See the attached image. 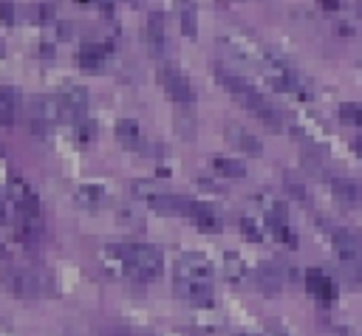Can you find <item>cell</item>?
<instances>
[{"instance_id": "30bf717a", "label": "cell", "mask_w": 362, "mask_h": 336, "mask_svg": "<svg viewBox=\"0 0 362 336\" xmlns=\"http://www.w3.org/2000/svg\"><path fill=\"white\" fill-rule=\"evenodd\" d=\"M305 291H308L317 302H322V305H331V302L337 299V285H334V280H331L325 271H320V268H308V271H305Z\"/></svg>"}, {"instance_id": "ba28073f", "label": "cell", "mask_w": 362, "mask_h": 336, "mask_svg": "<svg viewBox=\"0 0 362 336\" xmlns=\"http://www.w3.org/2000/svg\"><path fill=\"white\" fill-rule=\"evenodd\" d=\"M99 263H102V271L113 280H127L130 277V263L124 257V243H110L99 251Z\"/></svg>"}, {"instance_id": "ffe728a7", "label": "cell", "mask_w": 362, "mask_h": 336, "mask_svg": "<svg viewBox=\"0 0 362 336\" xmlns=\"http://www.w3.org/2000/svg\"><path fill=\"white\" fill-rule=\"evenodd\" d=\"M175 8H178V20H181V34L195 40V34H198V6H195V0H175Z\"/></svg>"}, {"instance_id": "83f0119b", "label": "cell", "mask_w": 362, "mask_h": 336, "mask_svg": "<svg viewBox=\"0 0 362 336\" xmlns=\"http://www.w3.org/2000/svg\"><path fill=\"white\" fill-rule=\"evenodd\" d=\"M266 226H269V232H272L280 243H286V246H291V248L297 246V234L288 229V223H266Z\"/></svg>"}, {"instance_id": "4fadbf2b", "label": "cell", "mask_w": 362, "mask_h": 336, "mask_svg": "<svg viewBox=\"0 0 362 336\" xmlns=\"http://www.w3.org/2000/svg\"><path fill=\"white\" fill-rule=\"evenodd\" d=\"M255 203L260 206L266 223H288V209H286L283 198H277V195H272V192H260V195L255 198Z\"/></svg>"}, {"instance_id": "f1b7e54d", "label": "cell", "mask_w": 362, "mask_h": 336, "mask_svg": "<svg viewBox=\"0 0 362 336\" xmlns=\"http://www.w3.org/2000/svg\"><path fill=\"white\" fill-rule=\"evenodd\" d=\"M240 232H243L252 243H260V240H263V229H260L252 217H240Z\"/></svg>"}, {"instance_id": "277c9868", "label": "cell", "mask_w": 362, "mask_h": 336, "mask_svg": "<svg viewBox=\"0 0 362 336\" xmlns=\"http://www.w3.org/2000/svg\"><path fill=\"white\" fill-rule=\"evenodd\" d=\"M59 113H62V121H79L85 119V110H88V88L85 85H65L59 90Z\"/></svg>"}, {"instance_id": "74e56055", "label": "cell", "mask_w": 362, "mask_h": 336, "mask_svg": "<svg viewBox=\"0 0 362 336\" xmlns=\"http://www.w3.org/2000/svg\"><path fill=\"white\" fill-rule=\"evenodd\" d=\"M0 254H3V246H0Z\"/></svg>"}, {"instance_id": "4316f807", "label": "cell", "mask_w": 362, "mask_h": 336, "mask_svg": "<svg viewBox=\"0 0 362 336\" xmlns=\"http://www.w3.org/2000/svg\"><path fill=\"white\" fill-rule=\"evenodd\" d=\"M339 119H342L345 124H351V127H362V107L345 102V104H339Z\"/></svg>"}, {"instance_id": "2e32d148", "label": "cell", "mask_w": 362, "mask_h": 336, "mask_svg": "<svg viewBox=\"0 0 362 336\" xmlns=\"http://www.w3.org/2000/svg\"><path fill=\"white\" fill-rule=\"evenodd\" d=\"M107 54H110V48H107L105 42H82V45H79V51H76V65L96 71V68H102V65H105Z\"/></svg>"}, {"instance_id": "9c48e42d", "label": "cell", "mask_w": 362, "mask_h": 336, "mask_svg": "<svg viewBox=\"0 0 362 336\" xmlns=\"http://www.w3.org/2000/svg\"><path fill=\"white\" fill-rule=\"evenodd\" d=\"M209 274L212 263L198 251H187L175 260V280H209Z\"/></svg>"}, {"instance_id": "7c38bea8", "label": "cell", "mask_w": 362, "mask_h": 336, "mask_svg": "<svg viewBox=\"0 0 362 336\" xmlns=\"http://www.w3.org/2000/svg\"><path fill=\"white\" fill-rule=\"evenodd\" d=\"M14 232L23 243H37L42 237V220H40V212H23V209H14Z\"/></svg>"}, {"instance_id": "7402d4cb", "label": "cell", "mask_w": 362, "mask_h": 336, "mask_svg": "<svg viewBox=\"0 0 362 336\" xmlns=\"http://www.w3.org/2000/svg\"><path fill=\"white\" fill-rule=\"evenodd\" d=\"M130 192H133V198H136V200L147 203L150 209H153V206L167 195V192H164L161 186H156L153 181H133V184H130Z\"/></svg>"}, {"instance_id": "d6a6232c", "label": "cell", "mask_w": 362, "mask_h": 336, "mask_svg": "<svg viewBox=\"0 0 362 336\" xmlns=\"http://www.w3.org/2000/svg\"><path fill=\"white\" fill-rule=\"evenodd\" d=\"M320 3H322L325 11H337L339 8V0H320Z\"/></svg>"}, {"instance_id": "f546056e", "label": "cell", "mask_w": 362, "mask_h": 336, "mask_svg": "<svg viewBox=\"0 0 362 336\" xmlns=\"http://www.w3.org/2000/svg\"><path fill=\"white\" fill-rule=\"evenodd\" d=\"M31 20H37V23H54L51 6H37V8L31 11Z\"/></svg>"}, {"instance_id": "5b68a950", "label": "cell", "mask_w": 362, "mask_h": 336, "mask_svg": "<svg viewBox=\"0 0 362 336\" xmlns=\"http://www.w3.org/2000/svg\"><path fill=\"white\" fill-rule=\"evenodd\" d=\"M0 282H3V288H6L8 294H14V296H20V299H31V296L40 294L37 277L28 274V271H23V268H17V265L3 268V271H0Z\"/></svg>"}, {"instance_id": "e0dca14e", "label": "cell", "mask_w": 362, "mask_h": 336, "mask_svg": "<svg viewBox=\"0 0 362 336\" xmlns=\"http://www.w3.org/2000/svg\"><path fill=\"white\" fill-rule=\"evenodd\" d=\"M105 200H107V192H105V186H99V184H82V186H76V192H74V203L82 206V209H88V212L99 209Z\"/></svg>"}, {"instance_id": "8d00e7d4", "label": "cell", "mask_w": 362, "mask_h": 336, "mask_svg": "<svg viewBox=\"0 0 362 336\" xmlns=\"http://www.w3.org/2000/svg\"><path fill=\"white\" fill-rule=\"evenodd\" d=\"M359 14H362V0H359Z\"/></svg>"}, {"instance_id": "d4e9b609", "label": "cell", "mask_w": 362, "mask_h": 336, "mask_svg": "<svg viewBox=\"0 0 362 336\" xmlns=\"http://www.w3.org/2000/svg\"><path fill=\"white\" fill-rule=\"evenodd\" d=\"M96 133H99L96 121H90V119H79L76 127H74V138H76L79 147H90L96 141Z\"/></svg>"}, {"instance_id": "e575fe53", "label": "cell", "mask_w": 362, "mask_h": 336, "mask_svg": "<svg viewBox=\"0 0 362 336\" xmlns=\"http://www.w3.org/2000/svg\"><path fill=\"white\" fill-rule=\"evenodd\" d=\"M263 336H286V333H283V330H277V328H269Z\"/></svg>"}, {"instance_id": "603a6c76", "label": "cell", "mask_w": 362, "mask_h": 336, "mask_svg": "<svg viewBox=\"0 0 362 336\" xmlns=\"http://www.w3.org/2000/svg\"><path fill=\"white\" fill-rule=\"evenodd\" d=\"M17 119V96L11 88L0 85V127H11Z\"/></svg>"}, {"instance_id": "7a4b0ae2", "label": "cell", "mask_w": 362, "mask_h": 336, "mask_svg": "<svg viewBox=\"0 0 362 336\" xmlns=\"http://www.w3.org/2000/svg\"><path fill=\"white\" fill-rule=\"evenodd\" d=\"M158 82H161L164 93H167L175 104L189 107V104L195 102L192 85H189V79H187V73H184L181 68H175V65H161V68H158Z\"/></svg>"}, {"instance_id": "9a60e30c", "label": "cell", "mask_w": 362, "mask_h": 336, "mask_svg": "<svg viewBox=\"0 0 362 336\" xmlns=\"http://www.w3.org/2000/svg\"><path fill=\"white\" fill-rule=\"evenodd\" d=\"M226 141L232 147H238L240 152H246V155H260L263 152V144L257 141V136H252L249 130H243L238 124H226Z\"/></svg>"}, {"instance_id": "484cf974", "label": "cell", "mask_w": 362, "mask_h": 336, "mask_svg": "<svg viewBox=\"0 0 362 336\" xmlns=\"http://www.w3.org/2000/svg\"><path fill=\"white\" fill-rule=\"evenodd\" d=\"M223 274H226V280H232V282H240V280H243L246 265H243L240 254H235V251H226V254H223Z\"/></svg>"}, {"instance_id": "8fae6325", "label": "cell", "mask_w": 362, "mask_h": 336, "mask_svg": "<svg viewBox=\"0 0 362 336\" xmlns=\"http://www.w3.org/2000/svg\"><path fill=\"white\" fill-rule=\"evenodd\" d=\"M8 195H11L14 209L40 212V198H37V192L31 189V184H25L23 178H8Z\"/></svg>"}, {"instance_id": "44dd1931", "label": "cell", "mask_w": 362, "mask_h": 336, "mask_svg": "<svg viewBox=\"0 0 362 336\" xmlns=\"http://www.w3.org/2000/svg\"><path fill=\"white\" fill-rule=\"evenodd\" d=\"M113 133H116V141L122 147H127V150H136L141 144V127L133 119H119L116 127H113Z\"/></svg>"}, {"instance_id": "3957f363", "label": "cell", "mask_w": 362, "mask_h": 336, "mask_svg": "<svg viewBox=\"0 0 362 336\" xmlns=\"http://www.w3.org/2000/svg\"><path fill=\"white\" fill-rule=\"evenodd\" d=\"M62 121V113H59V99L57 96H37L31 102V133L37 136H45L51 124Z\"/></svg>"}, {"instance_id": "8992f818", "label": "cell", "mask_w": 362, "mask_h": 336, "mask_svg": "<svg viewBox=\"0 0 362 336\" xmlns=\"http://www.w3.org/2000/svg\"><path fill=\"white\" fill-rule=\"evenodd\" d=\"M141 45L153 54V56H164L167 54V25H164V14L161 11H150L147 23L141 28Z\"/></svg>"}, {"instance_id": "d590c367", "label": "cell", "mask_w": 362, "mask_h": 336, "mask_svg": "<svg viewBox=\"0 0 362 336\" xmlns=\"http://www.w3.org/2000/svg\"><path fill=\"white\" fill-rule=\"evenodd\" d=\"M235 336H252V333H235Z\"/></svg>"}, {"instance_id": "d6986e66", "label": "cell", "mask_w": 362, "mask_h": 336, "mask_svg": "<svg viewBox=\"0 0 362 336\" xmlns=\"http://www.w3.org/2000/svg\"><path fill=\"white\" fill-rule=\"evenodd\" d=\"M331 189H334L337 200H342L345 206H359L362 203V189L351 178H331Z\"/></svg>"}, {"instance_id": "ac0fdd59", "label": "cell", "mask_w": 362, "mask_h": 336, "mask_svg": "<svg viewBox=\"0 0 362 336\" xmlns=\"http://www.w3.org/2000/svg\"><path fill=\"white\" fill-rule=\"evenodd\" d=\"M257 282H260V291H263V294H277V291H283L286 274H283L280 265L266 263V265L257 268Z\"/></svg>"}, {"instance_id": "4dcf8cb0", "label": "cell", "mask_w": 362, "mask_h": 336, "mask_svg": "<svg viewBox=\"0 0 362 336\" xmlns=\"http://www.w3.org/2000/svg\"><path fill=\"white\" fill-rule=\"evenodd\" d=\"M0 23L3 25H11L14 23V6L8 0H0Z\"/></svg>"}, {"instance_id": "5bb4252c", "label": "cell", "mask_w": 362, "mask_h": 336, "mask_svg": "<svg viewBox=\"0 0 362 336\" xmlns=\"http://www.w3.org/2000/svg\"><path fill=\"white\" fill-rule=\"evenodd\" d=\"M187 217H192V223H195L201 232H209V234H215V232H221V229H223V226H221L218 212H215L212 206H206V203H198V200H192V203H189Z\"/></svg>"}, {"instance_id": "836d02e7", "label": "cell", "mask_w": 362, "mask_h": 336, "mask_svg": "<svg viewBox=\"0 0 362 336\" xmlns=\"http://www.w3.org/2000/svg\"><path fill=\"white\" fill-rule=\"evenodd\" d=\"M8 223V206L0 200V226H6Z\"/></svg>"}, {"instance_id": "6da1fadb", "label": "cell", "mask_w": 362, "mask_h": 336, "mask_svg": "<svg viewBox=\"0 0 362 336\" xmlns=\"http://www.w3.org/2000/svg\"><path fill=\"white\" fill-rule=\"evenodd\" d=\"M124 257L130 263V277L136 282H156L164 274V257L150 243H124Z\"/></svg>"}, {"instance_id": "52a82bcc", "label": "cell", "mask_w": 362, "mask_h": 336, "mask_svg": "<svg viewBox=\"0 0 362 336\" xmlns=\"http://www.w3.org/2000/svg\"><path fill=\"white\" fill-rule=\"evenodd\" d=\"M175 294L195 308H212L215 305V291L206 280H175Z\"/></svg>"}, {"instance_id": "cb8c5ba5", "label": "cell", "mask_w": 362, "mask_h": 336, "mask_svg": "<svg viewBox=\"0 0 362 336\" xmlns=\"http://www.w3.org/2000/svg\"><path fill=\"white\" fill-rule=\"evenodd\" d=\"M212 169L221 178H243L246 175V167L240 161H235V158H226V155H215L212 158Z\"/></svg>"}, {"instance_id": "1f68e13d", "label": "cell", "mask_w": 362, "mask_h": 336, "mask_svg": "<svg viewBox=\"0 0 362 336\" xmlns=\"http://www.w3.org/2000/svg\"><path fill=\"white\" fill-rule=\"evenodd\" d=\"M288 189H291V195H294V198H300V200H308V195H305V192H303V189H300L297 184H291Z\"/></svg>"}]
</instances>
